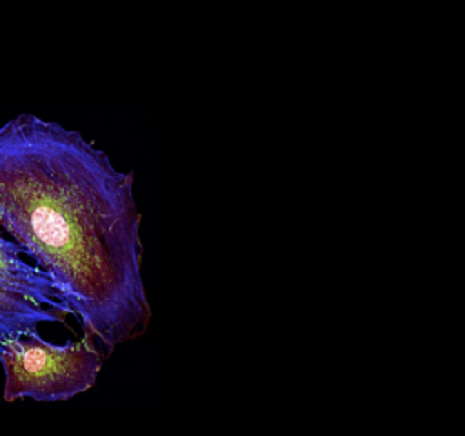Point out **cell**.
<instances>
[{
    "label": "cell",
    "instance_id": "cell-1",
    "mask_svg": "<svg viewBox=\"0 0 465 436\" xmlns=\"http://www.w3.org/2000/svg\"><path fill=\"white\" fill-rule=\"evenodd\" d=\"M0 229L107 351L147 329L133 173L78 131L29 113L0 125Z\"/></svg>",
    "mask_w": 465,
    "mask_h": 436
},
{
    "label": "cell",
    "instance_id": "cell-2",
    "mask_svg": "<svg viewBox=\"0 0 465 436\" xmlns=\"http://www.w3.org/2000/svg\"><path fill=\"white\" fill-rule=\"evenodd\" d=\"M5 374L4 400L65 401L94 387L104 356L91 336L76 342L51 343L38 329L20 331L0 343Z\"/></svg>",
    "mask_w": 465,
    "mask_h": 436
},
{
    "label": "cell",
    "instance_id": "cell-3",
    "mask_svg": "<svg viewBox=\"0 0 465 436\" xmlns=\"http://www.w3.org/2000/svg\"><path fill=\"white\" fill-rule=\"evenodd\" d=\"M67 316L45 272L22 258L15 240L0 234V343L40 323H65Z\"/></svg>",
    "mask_w": 465,
    "mask_h": 436
}]
</instances>
